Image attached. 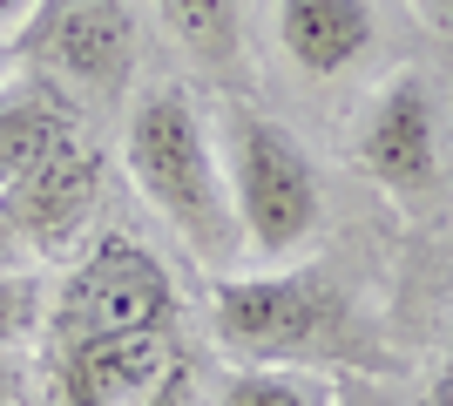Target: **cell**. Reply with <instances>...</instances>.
Returning a JSON list of instances; mask_svg holds the SVG:
<instances>
[{
  "mask_svg": "<svg viewBox=\"0 0 453 406\" xmlns=\"http://www.w3.org/2000/svg\"><path fill=\"white\" fill-rule=\"evenodd\" d=\"M271 34L291 75L339 81L372 55L379 14L372 0H271Z\"/></svg>",
  "mask_w": 453,
  "mask_h": 406,
  "instance_id": "9c48e42d",
  "label": "cell"
},
{
  "mask_svg": "<svg viewBox=\"0 0 453 406\" xmlns=\"http://www.w3.org/2000/svg\"><path fill=\"white\" fill-rule=\"evenodd\" d=\"M217 406H339V387L319 366H230Z\"/></svg>",
  "mask_w": 453,
  "mask_h": 406,
  "instance_id": "7c38bea8",
  "label": "cell"
},
{
  "mask_svg": "<svg viewBox=\"0 0 453 406\" xmlns=\"http://www.w3.org/2000/svg\"><path fill=\"white\" fill-rule=\"evenodd\" d=\"M20 68L48 75L55 88L88 102H122L142 61V27L129 0H35V14L14 27Z\"/></svg>",
  "mask_w": 453,
  "mask_h": 406,
  "instance_id": "5b68a950",
  "label": "cell"
},
{
  "mask_svg": "<svg viewBox=\"0 0 453 406\" xmlns=\"http://www.w3.org/2000/svg\"><path fill=\"white\" fill-rule=\"evenodd\" d=\"M156 20L196 68L210 75L244 68V0H156Z\"/></svg>",
  "mask_w": 453,
  "mask_h": 406,
  "instance_id": "8fae6325",
  "label": "cell"
},
{
  "mask_svg": "<svg viewBox=\"0 0 453 406\" xmlns=\"http://www.w3.org/2000/svg\"><path fill=\"white\" fill-rule=\"evenodd\" d=\"M210 122H217L224 190L244 251H257L265 264H298L325 231V176L304 149V135L250 102H224Z\"/></svg>",
  "mask_w": 453,
  "mask_h": 406,
  "instance_id": "3957f363",
  "label": "cell"
},
{
  "mask_svg": "<svg viewBox=\"0 0 453 406\" xmlns=\"http://www.w3.org/2000/svg\"><path fill=\"white\" fill-rule=\"evenodd\" d=\"M41 326H48V271L41 264L0 271V359L41 339Z\"/></svg>",
  "mask_w": 453,
  "mask_h": 406,
  "instance_id": "4fadbf2b",
  "label": "cell"
},
{
  "mask_svg": "<svg viewBox=\"0 0 453 406\" xmlns=\"http://www.w3.org/2000/svg\"><path fill=\"white\" fill-rule=\"evenodd\" d=\"M81 129H88V116H81V102L68 96V88H55V81L35 75V68L0 75V190Z\"/></svg>",
  "mask_w": 453,
  "mask_h": 406,
  "instance_id": "30bf717a",
  "label": "cell"
},
{
  "mask_svg": "<svg viewBox=\"0 0 453 406\" xmlns=\"http://www.w3.org/2000/svg\"><path fill=\"white\" fill-rule=\"evenodd\" d=\"M156 326H183V285H176L170 257L135 231H95L48 285L41 346L102 339V332H156Z\"/></svg>",
  "mask_w": 453,
  "mask_h": 406,
  "instance_id": "277c9868",
  "label": "cell"
},
{
  "mask_svg": "<svg viewBox=\"0 0 453 406\" xmlns=\"http://www.w3.org/2000/svg\"><path fill=\"white\" fill-rule=\"evenodd\" d=\"M210 332L237 366H379V332L325 264L210 278Z\"/></svg>",
  "mask_w": 453,
  "mask_h": 406,
  "instance_id": "6da1fadb",
  "label": "cell"
},
{
  "mask_svg": "<svg viewBox=\"0 0 453 406\" xmlns=\"http://www.w3.org/2000/svg\"><path fill=\"white\" fill-rule=\"evenodd\" d=\"M0 75H7V41H0Z\"/></svg>",
  "mask_w": 453,
  "mask_h": 406,
  "instance_id": "e0dca14e",
  "label": "cell"
},
{
  "mask_svg": "<svg viewBox=\"0 0 453 406\" xmlns=\"http://www.w3.org/2000/svg\"><path fill=\"white\" fill-rule=\"evenodd\" d=\"M419 14H426V20L440 27V34L453 41V0H419Z\"/></svg>",
  "mask_w": 453,
  "mask_h": 406,
  "instance_id": "9a60e30c",
  "label": "cell"
},
{
  "mask_svg": "<svg viewBox=\"0 0 453 406\" xmlns=\"http://www.w3.org/2000/svg\"><path fill=\"white\" fill-rule=\"evenodd\" d=\"M27 14H35V0H0V34H14Z\"/></svg>",
  "mask_w": 453,
  "mask_h": 406,
  "instance_id": "2e32d148",
  "label": "cell"
},
{
  "mask_svg": "<svg viewBox=\"0 0 453 406\" xmlns=\"http://www.w3.org/2000/svg\"><path fill=\"white\" fill-rule=\"evenodd\" d=\"M0 217L14 224L20 251L35 264H68L102 224V149L95 135H68L61 149H48L35 170H20L0 190Z\"/></svg>",
  "mask_w": 453,
  "mask_h": 406,
  "instance_id": "ba28073f",
  "label": "cell"
},
{
  "mask_svg": "<svg viewBox=\"0 0 453 406\" xmlns=\"http://www.w3.org/2000/svg\"><path fill=\"white\" fill-rule=\"evenodd\" d=\"M352 163H359L365 183L406 203V211H426L440 196V176H447V122H440V96L419 68H393V75L372 88L359 129H352Z\"/></svg>",
  "mask_w": 453,
  "mask_h": 406,
  "instance_id": "8992f818",
  "label": "cell"
},
{
  "mask_svg": "<svg viewBox=\"0 0 453 406\" xmlns=\"http://www.w3.org/2000/svg\"><path fill=\"white\" fill-rule=\"evenodd\" d=\"M48 379L61 406H183L189 339L183 326L68 339V346H48Z\"/></svg>",
  "mask_w": 453,
  "mask_h": 406,
  "instance_id": "52a82bcc",
  "label": "cell"
},
{
  "mask_svg": "<svg viewBox=\"0 0 453 406\" xmlns=\"http://www.w3.org/2000/svg\"><path fill=\"white\" fill-rule=\"evenodd\" d=\"M122 170L135 196L150 203L203 264H230L244 251L237 211L224 190V156H217V122L183 81H150L122 116Z\"/></svg>",
  "mask_w": 453,
  "mask_h": 406,
  "instance_id": "7a4b0ae2",
  "label": "cell"
},
{
  "mask_svg": "<svg viewBox=\"0 0 453 406\" xmlns=\"http://www.w3.org/2000/svg\"><path fill=\"white\" fill-rule=\"evenodd\" d=\"M14 264H35V257L20 251V237H14V224L0 217V271H14Z\"/></svg>",
  "mask_w": 453,
  "mask_h": 406,
  "instance_id": "5bb4252c",
  "label": "cell"
}]
</instances>
